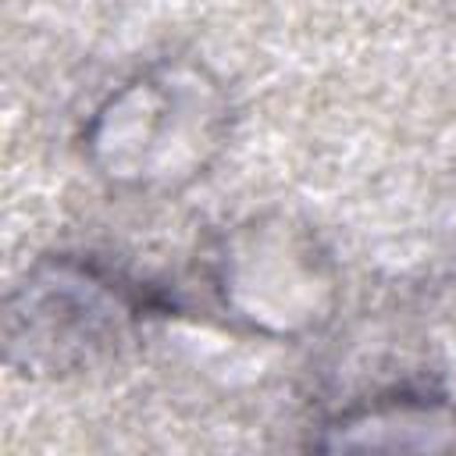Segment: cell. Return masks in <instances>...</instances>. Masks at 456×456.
Instances as JSON below:
<instances>
[{"label":"cell","instance_id":"cell-1","mask_svg":"<svg viewBox=\"0 0 456 456\" xmlns=\"http://www.w3.org/2000/svg\"><path fill=\"white\" fill-rule=\"evenodd\" d=\"M221 100L200 75L153 71L128 82L96 114L89 142L103 175L118 182H153L192 175L221 128Z\"/></svg>","mask_w":456,"mask_h":456},{"label":"cell","instance_id":"cell-2","mask_svg":"<svg viewBox=\"0 0 456 456\" xmlns=\"http://www.w3.org/2000/svg\"><path fill=\"white\" fill-rule=\"evenodd\" d=\"M135 310V299L118 278L78 260L43 264L11 299V356L25 353V367L46 370L78 367L114 342Z\"/></svg>","mask_w":456,"mask_h":456}]
</instances>
